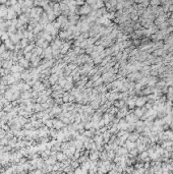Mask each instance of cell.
Here are the masks:
<instances>
[{"label": "cell", "instance_id": "1", "mask_svg": "<svg viewBox=\"0 0 173 174\" xmlns=\"http://www.w3.org/2000/svg\"><path fill=\"white\" fill-rule=\"evenodd\" d=\"M4 43H5V47H6V49H8V50H11V51H13L14 50V43L11 41L10 39H7V40H5L4 41Z\"/></svg>", "mask_w": 173, "mask_h": 174}, {"label": "cell", "instance_id": "2", "mask_svg": "<svg viewBox=\"0 0 173 174\" xmlns=\"http://www.w3.org/2000/svg\"><path fill=\"white\" fill-rule=\"evenodd\" d=\"M32 53L33 55H35V56H41L42 53H43V48L40 47V46H37L32 50Z\"/></svg>", "mask_w": 173, "mask_h": 174}, {"label": "cell", "instance_id": "3", "mask_svg": "<svg viewBox=\"0 0 173 174\" xmlns=\"http://www.w3.org/2000/svg\"><path fill=\"white\" fill-rule=\"evenodd\" d=\"M11 72H23L24 71V67L20 65V64H16V65H12L10 67Z\"/></svg>", "mask_w": 173, "mask_h": 174}, {"label": "cell", "instance_id": "4", "mask_svg": "<svg viewBox=\"0 0 173 174\" xmlns=\"http://www.w3.org/2000/svg\"><path fill=\"white\" fill-rule=\"evenodd\" d=\"M18 64L21 65L24 67V68H28V67L30 66V63H29V60H27L24 57L20 58V59H18Z\"/></svg>", "mask_w": 173, "mask_h": 174}, {"label": "cell", "instance_id": "5", "mask_svg": "<svg viewBox=\"0 0 173 174\" xmlns=\"http://www.w3.org/2000/svg\"><path fill=\"white\" fill-rule=\"evenodd\" d=\"M64 126V123L62 120H53V127L55 129H60Z\"/></svg>", "mask_w": 173, "mask_h": 174}, {"label": "cell", "instance_id": "6", "mask_svg": "<svg viewBox=\"0 0 173 174\" xmlns=\"http://www.w3.org/2000/svg\"><path fill=\"white\" fill-rule=\"evenodd\" d=\"M58 81V74L57 73H53L51 76H49V81L51 85H55V82Z\"/></svg>", "mask_w": 173, "mask_h": 174}, {"label": "cell", "instance_id": "7", "mask_svg": "<svg viewBox=\"0 0 173 174\" xmlns=\"http://www.w3.org/2000/svg\"><path fill=\"white\" fill-rule=\"evenodd\" d=\"M55 162H56V156L46 159V165H54Z\"/></svg>", "mask_w": 173, "mask_h": 174}, {"label": "cell", "instance_id": "8", "mask_svg": "<svg viewBox=\"0 0 173 174\" xmlns=\"http://www.w3.org/2000/svg\"><path fill=\"white\" fill-rule=\"evenodd\" d=\"M20 97H21V99H23V100L30 99V98L32 97V93H31L30 91H27V92H24V94H21V95H20Z\"/></svg>", "mask_w": 173, "mask_h": 174}, {"label": "cell", "instance_id": "9", "mask_svg": "<svg viewBox=\"0 0 173 174\" xmlns=\"http://www.w3.org/2000/svg\"><path fill=\"white\" fill-rule=\"evenodd\" d=\"M29 42H30V41H29V39H28V38H23V39H21V41H20L21 48H23V49L26 48L27 46L29 45Z\"/></svg>", "mask_w": 173, "mask_h": 174}, {"label": "cell", "instance_id": "10", "mask_svg": "<svg viewBox=\"0 0 173 174\" xmlns=\"http://www.w3.org/2000/svg\"><path fill=\"white\" fill-rule=\"evenodd\" d=\"M34 48H35V44H34V43H31V44H29L26 48L24 49V53H26V52H32V50Z\"/></svg>", "mask_w": 173, "mask_h": 174}, {"label": "cell", "instance_id": "11", "mask_svg": "<svg viewBox=\"0 0 173 174\" xmlns=\"http://www.w3.org/2000/svg\"><path fill=\"white\" fill-rule=\"evenodd\" d=\"M33 109L35 110L36 112H40V111H43V110H44L41 104H34V105H33Z\"/></svg>", "mask_w": 173, "mask_h": 174}, {"label": "cell", "instance_id": "12", "mask_svg": "<svg viewBox=\"0 0 173 174\" xmlns=\"http://www.w3.org/2000/svg\"><path fill=\"white\" fill-rule=\"evenodd\" d=\"M56 159L58 161H64V159H65V154H62V153H57V154H56Z\"/></svg>", "mask_w": 173, "mask_h": 174}, {"label": "cell", "instance_id": "13", "mask_svg": "<svg viewBox=\"0 0 173 174\" xmlns=\"http://www.w3.org/2000/svg\"><path fill=\"white\" fill-rule=\"evenodd\" d=\"M32 56H33V53H32V52H26V53L24 54V57L26 58L27 60H29V61L31 60V58H32Z\"/></svg>", "mask_w": 173, "mask_h": 174}, {"label": "cell", "instance_id": "14", "mask_svg": "<svg viewBox=\"0 0 173 174\" xmlns=\"http://www.w3.org/2000/svg\"><path fill=\"white\" fill-rule=\"evenodd\" d=\"M24 129H33L34 125H33L32 122L30 121V122H27L26 124H24Z\"/></svg>", "mask_w": 173, "mask_h": 174}, {"label": "cell", "instance_id": "15", "mask_svg": "<svg viewBox=\"0 0 173 174\" xmlns=\"http://www.w3.org/2000/svg\"><path fill=\"white\" fill-rule=\"evenodd\" d=\"M90 10H91V9H90V7H89V6L85 5L84 7H83V8L81 9V12H82V13H89V12H90Z\"/></svg>", "mask_w": 173, "mask_h": 174}, {"label": "cell", "instance_id": "16", "mask_svg": "<svg viewBox=\"0 0 173 174\" xmlns=\"http://www.w3.org/2000/svg\"><path fill=\"white\" fill-rule=\"evenodd\" d=\"M44 123H45V125L47 127H52V126H53V120H50V119H47Z\"/></svg>", "mask_w": 173, "mask_h": 174}, {"label": "cell", "instance_id": "17", "mask_svg": "<svg viewBox=\"0 0 173 174\" xmlns=\"http://www.w3.org/2000/svg\"><path fill=\"white\" fill-rule=\"evenodd\" d=\"M0 38H1V40H2V41H5V40H7V39H9V36H8V32L7 33H3L2 34V36L1 37H0Z\"/></svg>", "mask_w": 173, "mask_h": 174}, {"label": "cell", "instance_id": "18", "mask_svg": "<svg viewBox=\"0 0 173 174\" xmlns=\"http://www.w3.org/2000/svg\"><path fill=\"white\" fill-rule=\"evenodd\" d=\"M7 49H6V47H5V45L4 44H1L0 45V55H1L3 52H5Z\"/></svg>", "mask_w": 173, "mask_h": 174}, {"label": "cell", "instance_id": "19", "mask_svg": "<svg viewBox=\"0 0 173 174\" xmlns=\"http://www.w3.org/2000/svg\"><path fill=\"white\" fill-rule=\"evenodd\" d=\"M41 47H42L43 49H46L47 47H49V42H48V41H46V40H45V41L43 42V44H42Z\"/></svg>", "mask_w": 173, "mask_h": 174}, {"label": "cell", "instance_id": "20", "mask_svg": "<svg viewBox=\"0 0 173 174\" xmlns=\"http://www.w3.org/2000/svg\"><path fill=\"white\" fill-rule=\"evenodd\" d=\"M100 61H101V58H100V57H98V58H96V59L94 60V62H95V63H99Z\"/></svg>", "mask_w": 173, "mask_h": 174}, {"label": "cell", "instance_id": "21", "mask_svg": "<svg viewBox=\"0 0 173 174\" xmlns=\"http://www.w3.org/2000/svg\"><path fill=\"white\" fill-rule=\"evenodd\" d=\"M97 159V154H93L92 155V160H96Z\"/></svg>", "mask_w": 173, "mask_h": 174}, {"label": "cell", "instance_id": "22", "mask_svg": "<svg viewBox=\"0 0 173 174\" xmlns=\"http://www.w3.org/2000/svg\"><path fill=\"white\" fill-rule=\"evenodd\" d=\"M3 33H4V32H2V31H1V30H0V37H1V36H2V34H3Z\"/></svg>", "mask_w": 173, "mask_h": 174}]
</instances>
